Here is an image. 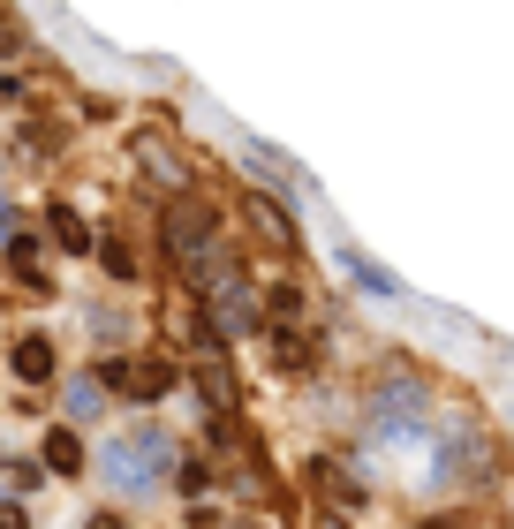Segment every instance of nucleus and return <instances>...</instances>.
I'll use <instances>...</instances> for the list:
<instances>
[{"label":"nucleus","mask_w":514,"mask_h":529,"mask_svg":"<svg viewBox=\"0 0 514 529\" xmlns=\"http://www.w3.org/2000/svg\"><path fill=\"white\" fill-rule=\"evenodd\" d=\"M167 469H174V439L167 431H129V439L99 446V477L114 484V492H152Z\"/></svg>","instance_id":"nucleus-1"},{"label":"nucleus","mask_w":514,"mask_h":529,"mask_svg":"<svg viewBox=\"0 0 514 529\" xmlns=\"http://www.w3.org/2000/svg\"><path fill=\"white\" fill-rule=\"evenodd\" d=\"M424 409H431V393L424 378H378L371 386V439L378 446H424Z\"/></svg>","instance_id":"nucleus-2"},{"label":"nucleus","mask_w":514,"mask_h":529,"mask_svg":"<svg viewBox=\"0 0 514 529\" xmlns=\"http://www.w3.org/2000/svg\"><path fill=\"white\" fill-rule=\"evenodd\" d=\"M212 242H220V212H205V205H174L167 212V250L182 257V265H197Z\"/></svg>","instance_id":"nucleus-3"},{"label":"nucleus","mask_w":514,"mask_h":529,"mask_svg":"<svg viewBox=\"0 0 514 529\" xmlns=\"http://www.w3.org/2000/svg\"><path fill=\"white\" fill-rule=\"evenodd\" d=\"M484 469H492L484 431H477V424H446V439H439V484H446V477H484Z\"/></svg>","instance_id":"nucleus-4"},{"label":"nucleus","mask_w":514,"mask_h":529,"mask_svg":"<svg viewBox=\"0 0 514 529\" xmlns=\"http://www.w3.org/2000/svg\"><path fill=\"white\" fill-rule=\"evenodd\" d=\"M106 378H114V386L129 393V401H159V393L174 386V371H167V363H106Z\"/></svg>","instance_id":"nucleus-5"},{"label":"nucleus","mask_w":514,"mask_h":529,"mask_svg":"<svg viewBox=\"0 0 514 529\" xmlns=\"http://www.w3.org/2000/svg\"><path fill=\"white\" fill-rule=\"evenodd\" d=\"M212 325H220V333H257V295L242 288V280L220 288V295H212Z\"/></svg>","instance_id":"nucleus-6"},{"label":"nucleus","mask_w":514,"mask_h":529,"mask_svg":"<svg viewBox=\"0 0 514 529\" xmlns=\"http://www.w3.org/2000/svg\"><path fill=\"white\" fill-rule=\"evenodd\" d=\"M16 378H23V386H46V378H53V341H46V333L16 341Z\"/></svg>","instance_id":"nucleus-7"},{"label":"nucleus","mask_w":514,"mask_h":529,"mask_svg":"<svg viewBox=\"0 0 514 529\" xmlns=\"http://www.w3.org/2000/svg\"><path fill=\"white\" fill-rule=\"evenodd\" d=\"M46 227H53V242H61V250H91V227L76 220L69 205H53V212H46Z\"/></svg>","instance_id":"nucleus-8"},{"label":"nucleus","mask_w":514,"mask_h":529,"mask_svg":"<svg viewBox=\"0 0 514 529\" xmlns=\"http://www.w3.org/2000/svg\"><path fill=\"white\" fill-rule=\"evenodd\" d=\"M46 469H61V477H69V469H84V446H76V431H53V439H46Z\"/></svg>","instance_id":"nucleus-9"},{"label":"nucleus","mask_w":514,"mask_h":529,"mask_svg":"<svg viewBox=\"0 0 514 529\" xmlns=\"http://www.w3.org/2000/svg\"><path fill=\"white\" fill-rule=\"evenodd\" d=\"M144 167H152V174H159V182H167V189H182V159H167V152H159V144H144Z\"/></svg>","instance_id":"nucleus-10"},{"label":"nucleus","mask_w":514,"mask_h":529,"mask_svg":"<svg viewBox=\"0 0 514 529\" xmlns=\"http://www.w3.org/2000/svg\"><path fill=\"white\" fill-rule=\"evenodd\" d=\"M121 333H129L121 310H91V341H121Z\"/></svg>","instance_id":"nucleus-11"},{"label":"nucleus","mask_w":514,"mask_h":529,"mask_svg":"<svg viewBox=\"0 0 514 529\" xmlns=\"http://www.w3.org/2000/svg\"><path fill=\"white\" fill-rule=\"evenodd\" d=\"M69 409H76V416L99 409V386H91V378H76V386H69Z\"/></svg>","instance_id":"nucleus-12"}]
</instances>
